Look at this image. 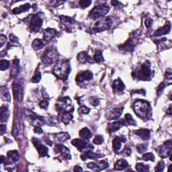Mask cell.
<instances>
[{
    "instance_id": "cell-32",
    "label": "cell",
    "mask_w": 172,
    "mask_h": 172,
    "mask_svg": "<svg viewBox=\"0 0 172 172\" xmlns=\"http://www.w3.org/2000/svg\"><path fill=\"white\" fill-rule=\"evenodd\" d=\"M129 165L128 162L126 160L123 159H120L119 160H118L116 164H114V169L118 170V171H121L125 169L126 167H127Z\"/></svg>"
},
{
    "instance_id": "cell-45",
    "label": "cell",
    "mask_w": 172,
    "mask_h": 172,
    "mask_svg": "<svg viewBox=\"0 0 172 172\" xmlns=\"http://www.w3.org/2000/svg\"><path fill=\"white\" fill-rule=\"evenodd\" d=\"M164 167H165L164 161H161L157 164V166L155 167V170L156 171H159H159H163L164 169Z\"/></svg>"
},
{
    "instance_id": "cell-23",
    "label": "cell",
    "mask_w": 172,
    "mask_h": 172,
    "mask_svg": "<svg viewBox=\"0 0 172 172\" xmlns=\"http://www.w3.org/2000/svg\"><path fill=\"white\" fill-rule=\"evenodd\" d=\"M125 124L124 121V120H120V121H117L114 122L113 123H110L108 126V130L110 133H114L115 131L119 130L121 127Z\"/></svg>"
},
{
    "instance_id": "cell-38",
    "label": "cell",
    "mask_w": 172,
    "mask_h": 172,
    "mask_svg": "<svg viewBox=\"0 0 172 172\" xmlns=\"http://www.w3.org/2000/svg\"><path fill=\"white\" fill-rule=\"evenodd\" d=\"M124 123L128 125L134 126L136 125V121L133 119V118L130 114H126L124 116Z\"/></svg>"
},
{
    "instance_id": "cell-22",
    "label": "cell",
    "mask_w": 172,
    "mask_h": 172,
    "mask_svg": "<svg viewBox=\"0 0 172 172\" xmlns=\"http://www.w3.org/2000/svg\"><path fill=\"white\" fill-rule=\"evenodd\" d=\"M112 89L114 93H119L124 91L125 85L120 79H118L114 81L112 84Z\"/></svg>"
},
{
    "instance_id": "cell-10",
    "label": "cell",
    "mask_w": 172,
    "mask_h": 172,
    "mask_svg": "<svg viewBox=\"0 0 172 172\" xmlns=\"http://www.w3.org/2000/svg\"><path fill=\"white\" fill-rule=\"evenodd\" d=\"M158 153H159L160 157L165 158L171 155V141H167L164 143L162 146L158 149Z\"/></svg>"
},
{
    "instance_id": "cell-27",
    "label": "cell",
    "mask_w": 172,
    "mask_h": 172,
    "mask_svg": "<svg viewBox=\"0 0 172 172\" xmlns=\"http://www.w3.org/2000/svg\"><path fill=\"white\" fill-rule=\"evenodd\" d=\"M124 142H125V139L124 137H116L112 141V148L114 149V151L115 152L119 151L122 146V143H124Z\"/></svg>"
},
{
    "instance_id": "cell-43",
    "label": "cell",
    "mask_w": 172,
    "mask_h": 172,
    "mask_svg": "<svg viewBox=\"0 0 172 172\" xmlns=\"http://www.w3.org/2000/svg\"><path fill=\"white\" fill-rule=\"evenodd\" d=\"M10 67V62L7 60L2 59L0 62V69L1 71H5Z\"/></svg>"
},
{
    "instance_id": "cell-53",
    "label": "cell",
    "mask_w": 172,
    "mask_h": 172,
    "mask_svg": "<svg viewBox=\"0 0 172 172\" xmlns=\"http://www.w3.org/2000/svg\"><path fill=\"white\" fill-rule=\"evenodd\" d=\"M6 40H7V38H6V36L1 34V36H0V40H1V47H2L3 46V44L6 43Z\"/></svg>"
},
{
    "instance_id": "cell-24",
    "label": "cell",
    "mask_w": 172,
    "mask_h": 172,
    "mask_svg": "<svg viewBox=\"0 0 172 172\" xmlns=\"http://www.w3.org/2000/svg\"><path fill=\"white\" fill-rule=\"evenodd\" d=\"M77 59L81 63V64H84L86 63H92V58L90 57L87 53L85 52H81L78 54V57H77Z\"/></svg>"
},
{
    "instance_id": "cell-59",
    "label": "cell",
    "mask_w": 172,
    "mask_h": 172,
    "mask_svg": "<svg viewBox=\"0 0 172 172\" xmlns=\"http://www.w3.org/2000/svg\"><path fill=\"white\" fill-rule=\"evenodd\" d=\"M112 5L113 6H114L115 7H118V8H122L121 6H120L119 5H123V4H122L120 2H116V1H113L112 2Z\"/></svg>"
},
{
    "instance_id": "cell-7",
    "label": "cell",
    "mask_w": 172,
    "mask_h": 172,
    "mask_svg": "<svg viewBox=\"0 0 172 172\" xmlns=\"http://www.w3.org/2000/svg\"><path fill=\"white\" fill-rule=\"evenodd\" d=\"M112 24V20L110 18H106L102 20L99 21L94 26L93 30L95 33H100V32L109 29Z\"/></svg>"
},
{
    "instance_id": "cell-17",
    "label": "cell",
    "mask_w": 172,
    "mask_h": 172,
    "mask_svg": "<svg viewBox=\"0 0 172 172\" xmlns=\"http://www.w3.org/2000/svg\"><path fill=\"white\" fill-rule=\"evenodd\" d=\"M55 151L57 153H60L61 156L65 159H71V153L69 151V149L67 148L65 146L61 144H57L55 145Z\"/></svg>"
},
{
    "instance_id": "cell-34",
    "label": "cell",
    "mask_w": 172,
    "mask_h": 172,
    "mask_svg": "<svg viewBox=\"0 0 172 172\" xmlns=\"http://www.w3.org/2000/svg\"><path fill=\"white\" fill-rule=\"evenodd\" d=\"M73 119V115L71 114V112H62V114L61 116V120L63 123L65 124H68L70 121Z\"/></svg>"
},
{
    "instance_id": "cell-37",
    "label": "cell",
    "mask_w": 172,
    "mask_h": 172,
    "mask_svg": "<svg viewBox=\"0 0 172 172\" xmlns=\"http://www.w3.org/2000/svg\"><path fill=\"white\" fill-rule=\"evenodd\" d=\"M45 45L44 41L41 39H35L32 43V47L34 50H39L43 48Z\"/></svg>"
},
{
    "instance_id": "cell-46",
    "label": "cell",
    "mask_w": 172,
    "mask_h": 172,
    "mask_svg": "<svg viewBox=\"0 0 172 172\" xmlns=\"http://www.w3.org/2000/svg\"><path fill=\"white\" fill-rule=\"evenodd\" d=\"M93 142L96 144H100L104 142V137L102 135H96V137L94 138Z\"/></svg>"
},
{
    "instance_id": "cell-2",
    "label": "cell",
    "mask_w": 172,
    "mask_h": 172,
    "mask_svg": "<svg viewBox=\"0 0 172 172\" xmlns=\"http://www.w3.org/2000/svg\"><path fill=\"white\" fill-rule=\"evenodd\" d=\"M71 71L70 63L67 60H63L58 62L53 67V73L58 79L66 80Z\"/></svg>"
},
{
    "instance_id": "cell-48",
    "label": "cell",
    "mask_w": 172,
    "mask_h": 172,
    "mask_svg": "<svg viewBox=\"0 0 172 172\" xmlns=\"http://www.w3.org/2000/svg\"><path fill=\"white\" fill-rule=\"evenodd\" d=\"M120 154V155H124V156H130V154H131V149L128 147H126L123 149V151H122Z\"/></svg>"
},
{
    "instance_id": "cell-50",
    "label": "cell",
    "mask_w": 172,
    "mask_h": 172,
    "mask_svg": "<svg viewBox=\"0 0 172 172\" xmlns=\"http://www.w3.org/2000/svg\"><path fill=\"white\" fill-rule=\"evenodd\" d=\"M90 103H91V104L94 106H97L99 105V101L98 98H97L96 97H92L90 98Z\"/></svg>"
},
{
    "instance_id": "cell-1",
    "label": "cell",
    "mask_w": 172,
    "mask_h": 172,
    "mask_svg": "<svg viewBox=\"0 0 172 172\" xmlns=\"http://www.w3.org/2000/svg\"><path fill=\"white\" fill-rule=\"evenodd\" d=\"M151 104L144 99H138L134 103L133 110L139 117L143 120L148 119L151 114Z\"/></svg>"
},
{
    "instance_id": "cell-35",
    "label": "cell",
    "mask_w": 172,
    "mask_h": 172,
    "mask_svg": "<svg viewBox=\"0 0 172 172\" xmlns=\"http://www.w3.org/2000/svg\"><path fill=\"white\" fill-rule=\"evenodd\" d=\"M30 8V4L29 3H26L23 6H21L18 8H14L12 12H13V13H14V14H19V13H23V12H25L26 11L29 10Z\"/></svg>"
},
{
    "instance_id": "cell-16",
    "label": "cell",
    "mask_w": 172,
    "mask_h": 172,
    "mask_svg": "<svg viewBox=\"0 0 172 172\" xmlns=\"http://www.w3.org/2000/svg\"><path fill=\"white\" fill-rule=\"evenodd\" d=\"M22 81L18 80L14 81L13 84V94L15 99L19 100L22 98Z\"/></svg>"
},
{
    "instance_id": "cell-25",
    "label": "cell",
    "mask_w": 172,
    "mask_h": 172,
    "mask_svg": "<svg viewBox=\"0 0 172 172\" xmlns=\"http://www.w3.org/2000/svg\"><path fill=\"white\" fill-rule=\"evenodd\" d=\"M20 63L18 59H14L12 63L11 72H10V76L12 78H14L18 75L20 72Z\"/></svg>"
},
{
    "instance_id": "cell-62",
    "label": "cell",
    "mask_w": 172,
    "mask_h": 172,
    "mask_svg": "<svg viewBox=\"0 0 172 172\" xmlns=\"http://www.w3.org/2000/svg\"><path fill=\"white\" fill-rule=\"evenodd\" d=\"M1 158H2V160H1V164H3V163L4 162V157H3V155H2Z\"/></svg>"
},
{
    "instance_id": "cell-47",
    "label": "cell",
    "mask_w": 172,
    "mask_h": 172,
    "mask_svg": "<svg viewBox=\"0 0 172 172\" xmlns=\"http://www.w3.org/2000/svg\"><path fill=\"white\" fill-rule=\"evenodd\" d=\"M92 3V1L89 0H81L79 2V5L82 8H86L90 6V4Z\"/></svg>"
},
{
    "instance_id": "cell-21",
    "label": "cell",
    "mask_w": 172,
    "mask_h": 172,
    "mask_svg": "<svg viewBox=\"0 0 172 172\" xmlns=\"http://www.w3.org/2000/svg\"><path fill=\"white\" fill-rule=\"evenodd\" d=\"M134 134L141 138L143 141H148L151 137L150 130L146 129H141L134 131Z\"/></svg>"
},
{
    "instance_id": "cell-18",
    "label": "cell",
    "mask_w": 172,
    "mask_h": 172,
    "mask_svg": "<svg viewBox=\"0 0 172 172\" xmlns=\"http://www.w3.org/2000/svg\"><path fill=\"white\" fill-rule=\"evenodd\" d=\"M93 78V73L90 71H85L78 73L76 76L75 81L78 83H82L85 81H89Z\"/></svg>"
},
{
    "instance_id": "cell-40",
    "label": "cell",
    "mask_w": 172,
    "mask_h": 172,
    "mask_svg": "<svg viewBox=\"0 0 172 172\" xmlns=\"http://www.w3.org/2000/svg\"><path fill=\"white\" fill-rule=\"evenodd\" d=\"M136 169H137L138 171H143V172L149 171V166L144 165L143 164H141V163H139V164L136 165Z\"/></svg>"
},
{
    "instance_id": "cell-6",
    "label": "cell",
    "mask_w": 172,
    "mask_h": 172,
    "mask_svg": "<svg viewBox=\"0 0 172 172\" xmlns=\"http://www.w3.org/2000/svg\"><path fill=\"white\" fill-rule=\"evenodd\" d=\"M110 10V8L106 4L95 6L89 13V17L92 19H97L106 15Z\"/></svg>"
},
{
    "instance_id": "cell-19",
    "label": "cell",
    "mask_w": 172,
    "mask_h": 172,
    "mask_svg": "<svg viewBox=\"0 0 172 172\" xmlns=\"http://www.w3.org/2000/svg\"><path fill=\"white\" fill-rule=\"evenodd\" d=\"M136 44H137L136 39L134 37H132L130 38L124 44L119 46V48L120 50H123L124 51H132Z\"/></svg>"
},
{
    "instance_id": "cell-41",
    "label": "cell",
    "mask_w": 172,
    "mask_h": 172,
    "mask_svg": "<svg viewBox=\"0 0 172 172\" xmlns=\"http://www.w3.org/2000/svg\"><path fill=\"white\" fill-rule=\"evenodd\" d=\"M41 79V73H40V72L39 71L38 69H37V71H35L34 73V75L33 78L31 79V81L33 83H38L39 81Z\"/></svg>"
},
{
    "instance_id": "cell-57",
    "label": "cell",
    "mask_w": 172,
    "mask_h": 172,
    "mask_svg": "<svg viewBox=\"0 0 172 172\" xmlns=\"http://www.w3.org/2000/svg\"><path fill=\"white\" fill-rule=\"evenodd\" d=\"M34 132L38 134H41L43 133V130L41 129V128H40V126H36L34 129Z\"/></svg>"
},
{
    "instance_id": "cell-11",
    "label": "cell",
    "mask_w": 172,
    "mask_h": 172,
    "mask_svg": "<svg viewBox=\"0 0 172 172\" xmlns=\"http://www.w3.org/2000/svg\"><path fill=\"white\" fill-rule=\"evenodd\" d=\"M32 142L33 143L36 148L37 149L40 157H45L48 155V149L46 146L43 145L41 142L40 141L39 139L37 138H33V139H32Z\"/></svg>"
},
{
    "instance_id": "cell-12",
    "label": "cell",
    "mask_w": 172,
    "mask_h": 172,
    "mask_svg": "<svg viewBox=\"0 0 172 172\" xmlns=\"http://www.w3.org/2000/svg\"><path fill=\"white\" fill-rule=\"evenodd\" d=\"M61 19V28L64 27V29L65 31L70 33L72 31V28H73V24L74 21L71 18L67 17V16H60Z\"/></svg>"
},
{
    "instance_id": "cell-42",
    "label": "cell",
    "mask_w": 172,
    "mask_h": 172,
    "mask_svg": "<svg viewBox=\"0 0 172 172\" xmlns=\"http://www.w3.org/2000/svg\"><path fill=\"white\" fill-rule=\"evenodd\" d=\"M142 159L144 161H155V156L153 153H147L144 154L142 157Z\"/></svg>"
},
{
    "instance_id": "cell-15",
    "label": "cell",
    "mask_w": 172,
    "mask_h": 172,
    "mask_svg": "<svg viewBox=\"0 0 172 172\" xmlns=\"http://www.w3.org/2000/svg\"><path fill=\"white\" fill-rule=\"evenodd\" d=\"M71 144L75 147L78 148V149L80 151H82L86 149H94V147L90 145L88 143V142H86V141L83 139H73V141H71Z\"/></svg>"
},
{
    "instance_id": "cell-49",
    "label": "cell",
    "mask_w": 172,
    "mask_h": 172,
    "mask_svg": "<svg viewBox=\"0 0 172 172\" xmlns=\"http://www.w3.org/2000/svg\"><path fill=\"white\" fill-rule=\"evenodd\" d=\"M90 111V109L88 107H86L85 106H81L79 108V112L80 113H81V114H88V113Z\"/></svg>"
},
{
    "instance_id": "cell-36",
    "label": "cell",
    "mask_w": 172,
    "mask_h": 172,
    "mask_svg": "<svg viewBox=\"0 0 172 172\" xmlns=\"http://www.w3.org/2000/svg\"><path fill=\"white\" fill-rule=\"evenodd\" d=\"M79 136L83 139L88 140L92 137V134L88 128H83L79 131Z\"/></svg>"
},
{
    "instance_id": "cell-30",
    "label": "cell",
    "mask_w": 172,
    "mask_h": 172,
    "mask_svg": "<svg viewBox=\"0 0 172 172\" xmlns=\"http://www.w3.org/2000/svg\"><path fill=\"white\" fill-rule=\"evenodd\" d=\"M0 115H1L2 123L6 122L8 120V118L10 116V112L8 110V106L3 105L1 107V110H0Z\"/></svg>"
},
{
    "instance_id": "cell-5",
    "label": "cell",
    "mask_w": 172,
    "mask_h": 172,
    "mask_svg": "<svg viewBox=\"0 0 172 172\" xmlns=\"http://www.w3.org/2000/svg\"><path fill=\"white\" fill-rule=\"evenodd\" d=\"M56 108L58 112H71L73 111V106L72 105L71 99L68 97L58 98L56 104Z\"/></svg>"
},
{
    "instance_id": "cell-13",
    "label": "cell",
    "mask_w": 172,
    "mask_h": 172,
    "mask_svg": "<svg viewBox=\"0 0 172 172\" xmlns=\"http://www.w3.org/2000/svg\"><path fill=\"white\" fill-rule=\"evenodd\" d=\"M109 164L106 161H99L98 162H92L88 164V167L93 171H99L106 169Z\"/></svg>"
},
{
    "instance_id": "cell-20",
    "label": "cell",
    "mask_w": 172,
    "mask_h": 172,
    "mask_svg": "<svg viewBox=\"0 0 172 172\" xmlns=\"http://www.w3.org/2000/svg\"><path fill=\"white\" fill-rule=\"evenodd\" d=\"M103 157V155H101V154H98V153H94L92 151L88 150L86 151L83 155H81V159L85 161L86 159H99V158H101Z\"/></svg>"
},
{
    "instance_id": "cell-3",
    "label": "cell",
    "mask_w": 172,
    "mask_h": 172,
    "mask_svg": "<svg viewBox=\"0 0 172 172\" xmlns=\"http://www.w3.org/2000/svg\"><path fill=\"white\" fill-rule=\"evenodd\" d=\"M153 75V71L151 68V63L147 61L140 66L139 68L134 70L133 76L134 78L141 81H149Z\"/></svg>"
},
{
    "instance_id": "cell-9",
    "label": "cell",
    "mask_w": 172,
    "mask_h": 172,
    "mask_svg": "<svg viewBox=\"0 0 172 172\" xmlns=\"http://www.w3.org/2000/svg\"><path fill=\"white\" fill-rule=\"evenodd\" d=\"M43 21L41 19V18L38 16V14L33 15L31 18V20L30 21L29 28L32 32H34L37 33L38 32L43 26Z\"/></svg>"
},
{
    "instance_id": "cell-56",
    "label": "cell",
    "mask_w": 172,
    "mask_h": 172,
    "mask_svg": "<svg viewBox=\"0 0 172 172\" xmlns=\"http://www.w3.org/2000/svg\"><path fill=\"white\" fill-rule=\"evenodd\" d=\"M152 24V20L151 19H147L145 20V22H144V25L146 26L147 28H149Z\"/></svg>"
},
{
    "instance_id": "cell-55",
    "label": "cell",
    "mask_w": 172,
    "mask_h": 172,
    "mask_svg": "<svg viewBox=\"0 0 172 172\" xmlns=\"http://www.w3.org/2000/svg\"><path fill=\"white\" fill-rule=\"evenodd\" d=\"M63 3H64V2H60V1H53V2H51L52 5L54 7H57L58 6H60L61 4H62Z\"/></svg>"
},
{
    "instance_id": "cell-14",
    "label": "cell",
    "mask_w": 172,
    "mask_h": 172,
    "mask_svg": "<svg viewBox=\"0 0 172 172\" xmlns=\"http://www.w3.org/2000/svg\"><path fill=\"white\" fill-rule=\"evenodd\" d=\"M124 110L123 107L119 108H112L111 109L108 111L107 112V119L108 120H115L119 119V118L121 116L122 113H123Z\"/></svg>"
},
{
    "instance_id": "cell-44",
    "label": "cell",
    "mask_w": 172,
    "mask_h": 172,
    "mask_svg": "<svg viewBox=\"0 0 172 172\" xmlns=\"http://www.w3.org/2000/svg\"><path fill=\"white\" fill-rule=\"evenodd\" d=\"M148 145L146 144H139V145L137 147V149L139 153H142L144 151H146L147 150Z\"/></svg>"
},
{
    "instance_id": "cell-29",
    "label": "cell",
    "mask_w": 172,
    "mask_h": 172,
    "mask_svg": "<svg viewBox=\"0 0 172 172\" xmlns=\"http://www.w3.org/2000/svg\"><path fill=\"white\" fill-rule=\"evenodd\" d=\"M171 30V24L170 22H168L167 24H165L164 26L161 27V28L158 29L155 33V36L156 37H160V36L169 33Z\"/></svg>"
},
{
    "instance_id": "cell-52",
    "label": "cell",
    "mask_w": 172,
    "mask_h": 172,
    "mask_svg": "<svg viewBox=\"0 0 172 172\" xmlns=\"http://www.w3.org/2000/svg\"><path fill=\"white\" fill-rule=\"evenodd\" d=\"M40 106L43 108H45V109H47V108L48 107V102L47 100H45V99H44V100H42L41 102H40L39 104Z\"/></svg>"
},
{
    "instance_id": "cell-28",
    "label": "cell",
    "mask_w": 172,
    "mask_h": 172,
    "mask_svg": "<svg viewBox=\"0 0 172 172\" xmlns=\"http://www.w3.org/2000/svg\"><path fill=\"white\" fill-rule=\"evenodd\" d=\"M57 31L55 29L53 28H47L46 30H44L43 36H44V40L48 41V40H51L53 38H54L57 34Z\"/></svg>"
},
{
    "instance_id": "cell-33",
    "label": "cell",
    "mask_w": 172,
    "mask_h": 172,
    "mask_svg": "<svg viewBox=\"0 0 172 172\" xmlns=\"http://www.w3.org/2000/svg\"><path fill=\"white\" fill-rule=\"evenodd\" d=\"M7 156L8 159L10 161H12V162L18 161L20 159V154L17 150H13L8 152Z\"/></svg>"
},
{
    "instance_id": "cell-31",
    "label": "cell",
    "mask_w": 172,
    "mask_h": 172,
    "mask_svg": "<svg viewBox=\"0 0 172 172\" xmlns=\"http://www.w3.org/2000/svg\"><path fill=\"white\" fill-rule=\"evenodd\" d=\"M0 91H1L0 92H1V97L3 100L10 102L11 101L10 94L6 86H2Z\"/></svg>"
},
{
    "instance_id": "cell-39",
    "label": "cell",
    "mask_w": 172,
    "mask_h": 172,
    "mask_svg": "<svg viewBox=\"0 0 172 172\" xmlns=\"http://www.w3.org/2000/svg\"><path fill=\"white\" fill-rule=\"evenodd\" d=\"M94 60L98 63L104 61V57L101 51H97L94 56Z\"/></svg>"
},
{
    "instance_id": "cell-8",
    "label": "cell",
    "mask_w": 172,
    "mask_h": 172,
    "mask_svg": "<svg viewBox=\"0 0 172 172\" xmlns=\"http://www.w3.org/2000/svg\"><path fill=\"white\" fill-rule=\"evenodd\" d=\"M26 115L30 123L36 126H41L44 123V120L42 116L37 115L32 111H26Z\"/></svg>"
},
{
    "instance_id": "cell-26",
    "label": "cell",
    "mask_w": 172,
    "mask_h": 172,
    "mask_svg": "<svg viewBox=\"0 0 172 172\" xmlns=\"http://www.w3.org/2000/svg\"><path fill=\"white\" fill-rule=\"evenodd\" d=\"M53 139L55 141L58 142V143H62V142H64L65 141H66V140H67L68 139H69L70 136L67 133L61 132L60 133L55 134L53 136Z\"/></svg>"
},
{
    "instance_id": "cell-60",
    "label": "cell",
    "mask_w": 172,
    "mask_h": 172,
    "mask_svg": "<svg viewBox=\"0 0 172 172\" xmlns=\"http://www.w3.org/2000/svg\"><path fill=\"white\" fill-rule=\"evenodd\" d=\"M82 170H83L82 168H81V167L79 166H75L74 169H73L74 171H81Z\"/></svg>"
},
{
    "instance_id": "cell-4",
    "label": "cell",
    "mask_w": 172,
    "mask_h": 172,
    "mask_svg": "<svg viewBox=\"0 0 172 172\" xmlns=\"http://www.w3.org/2000/svg\"><path fill=\"white\" fill-rule=\"evenodd\" d=\"M58 54L57 49L54 47H49L43 53L41 58L42 62L46 65H51L57 61Z\"/></svg>"
},
{
    "instance_id": "cell-54",
    "label": "cell",
    "mask_w": 172,
    "mask_h": 172,
    "mask_svg": "<svg viewBox=\"0 0 172 172\" xmlns=\"http://www.w3.org/2000/svg\"><path fill=\"white\" fill-rule=\"evenodd\" d=\"M10 41L12 43H16V42H18V39L17 38L16 36H14L13 34H11L10 35Z\"/></svg>"
},
{
    "instance_id": "cell-61",
    "label": "cell",
    "mask_w": 172,
    "mask_h": 172,
    "mask_svg": "<svg viewBox=\"0 0 172 172\" xmlns=\"http://www.w3.org/2000/svg\"><path fill=\"white\" fill-rule=\"evenodd\" d=\"M167 113V114H171V106L170 105L169 106V107L168 108V109H167V112H166Z\"/></svg>"
},
{
    "instance_id": "cell-51",
    "label": "cell",
    "mask_w": 172,
    "mask_h": 172,
    "mask_svg": "<svg viewBox=\"0 0 172 172\" xmlns=\"http://www.w3.org/2000/svg\"><path fill=\"white\" fill-rule=\"evenodd\" d=\"M167 85H170L169 83H166L165 81H164V82H162L160 85L159 86V88H158L157 89V94H159V93H161L163 90H164V89L165 88V86Z\"/></svg>"
},
{
    "instance_id": "cell-58",
    "label": "cell",
    "mask_w": 172,
    "mask_h": 172,
    "mask_svg": "<svg viewBox=\"0 0 172 172\" xmlns=\"http://www.w3.org/2000/svg\"><path fill=\"white\" fill-rule=\"evenodd\" d=\"M0 131H1V135H3L6 131V126L4 124H1V129H0Z\"/></svg>"
}]
</instances>
